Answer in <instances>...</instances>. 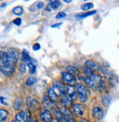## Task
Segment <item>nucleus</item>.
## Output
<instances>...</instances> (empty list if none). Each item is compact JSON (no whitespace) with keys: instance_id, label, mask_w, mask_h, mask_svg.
Returning <instances> with one entry per match:
<instances>
[{"instance_id":"21","label":"nucleus","mask_w":119,"mask_h":122,"mask_svg":"<svg viewBox=\"0 0 119 122\" xmlns=\"http://www.w3.org/2000/svg\"><path fill=\"white\" fill-rule=\"evenodd\" d=\"M66 71H67V72H68V73H70V74H71V75H78L79 73V70L76 68V67H74V66H71V65H69V66H66Z\"/></svg>"},{"instance_id":"16","label":"nucleus","mask_w":119,"mask_h":122,"mask_svg":"<svg viewBox=\"0 0 119 122\" xmlns=\"http://www.w3.org/2000/svg\"><path fill=\"white\" fill-rule=\"evenodd\" d=\"M48 94H49V97L51 99L52 101H57L58 99V95L55 92V91L54 90L53 88H50L49 91H48Z\"/></svg>"},{"instance_id":"7","label":"nucleus","mask_w":119,"mask_h":122,"mask_svg":"<svg viewBox=\"0 0 119 122\" xmlns=\"http://www.w3.org/2000/svg\"><path fill=\"white\" fill-rule=\"evenodd\" d=\"M85 66H87L88 68L91 69V70H100V64L93 60H88L85 63Z\"/></svg>"},{"instance_id":"2","label":"nucleus","mask_w":119,"mask_h":122,"mask_svg":"<svg viewBox=\"0 0 119 122\" xmlns=\"http://www.w3.org/2000/svg\"><path fill=\"white\" fill-rule=\"evenodd\" d=\"M7 54H8L9 60L10 61V62H11L15 66L18 60V58H19V53H18V51L16 49H15V48H10L8 50Z\"/></svg>"},{"instance_id":"35","label":"nucleus","mask_w":119,"mask_h":122,"mask_svg":"<svg viewBox=\"0 0 119 122\" xmlns=\"http://www.w3.org/2000/svg\"><path fill=\"white\" fill-rule=\"evenodd\" d=\"M40 48V46L39 43H35L33 46H32V49L34 51H38Z\"/></svg>"},{"instance_id":"23","label":"nucleus","mask_w":119,"mask_h":122,"mask_svg":"<svg viewBox=\"0 0 119 122\" xmlns=\"http://www.w3.org/2000/svg\"><path fill=\"white\" fill-rule=\"evenodd\" d=\"M8 112L5 109H1L0 110V116H1V121H5L8 117Z\"/></svg>"},{"instance_id":"40","label":"nucleus","mask_w":119,"mask_h":122,"mask_svg":"<svg viewBox=\"0 0 119 122\" xmlns=\"http://www.w3.org/2000/svg\"><path fill=\"white\" fill-rule=\"evenodd\" d=\"M51 122H60V121H59L57 118H53L52 121H51Z\"/></svg>"},{"instance_id":"36","label":"nucleus","mask_w":119,"mask_h":122,"mask_svg":"<svg viewBox=\"0 0 119 122\" xmlns=\"http://www.w3.org/2000/svg\"><path fill=\"white\" fill-rule=\"evenodd\" d=\"M44 2H39V3L38 4V9L43 8V7H44Z\"/></svg>"},{"instance_id":"38","label":"nucleus","mask_w":119,"mask_h":122,"mask_svg":"<svg viewBox=\"0 0 119 122\" xmlns=\"http://www.w3.org/2000/svg\"><path fill=\"white\" fill-rule=\"evenodd\" d=\"M51 7V4L48 5H47V7H46V10L47 11H50V10H51V7Z\"/></svg>"},{"instance_id":"14","label":"nucleus","mask_w":119,"mask_h":122,"mask_svg":"<svg viewBox=\"0 0 119 122\" xmlns=\"http://www.w3.org/2000/svg\"><path fill=\"white\" fill-rule=\"evenodd\" d=\"M91 79L96 83L99 86V85L101 83V82L103 81L102 80V76L99 75V74H95L93 73V75L92 76H91Z\"/></svg>"},{"instance_id":"28","label":"nucleus","mask_w":119,"mask_h":122,"mask_svg":"<svg viewBox=\"0 0 119 122\" xmlns=\"http://www.w3.org/2000/svg\"><path fill=\"white\" fill-rule=\"evenodd\" d=\"M36 81H37L36 77H29V78L27 79V82H26V84H27V86H31L33 85L34 83H35Z\"/></svg>"},{"instance_id":"18","label":"nucleus","mask_w":119,"mask_h":122,"mask_svg":"<svg viewBox=\"0 0 119 122\" xmlns=\"http://www.w3.org/2000/svg\"><path fill=\"white\" fill-rule=\"evenodd\" d=\"M43 105H44V106L46 108L51 107L53 106V102L49 97L45 96L44 97V99H43Z\"/></svg>"},{"instance_id":"12","label":"nucleus","mask_w":119,"mask_h":122,"mask_svg":"<svg viewBox=\"0 0 119 122\" xmlns=\"http://www.w3.org/2000/svg\"><path fill=\"white\" fill-rule=\"evenodd\" d=\"M24 100H23V98L21 97H18L14 103H13V107L16 110H21L24 108Z\"/></svg>"},{"instance_id":"9","label":"nucleus","mask_w":119,"mask_h":122,"mask_svg":"<svg viewBox=\"0 0 119 122\" xmlns=\"http://www.w3.org/2000/svg\"><path fill=\"white\" fill-rule=\"evenodd\" d=\"M83 80L85 82L86 85H87L89 88H92V89H97V88H99V86L96 84L91 79V77H89L87 75H84L83 76Z\"/></svg>"},{"instance_id":"20","label":"nucleus","mask_w":119,"mask_h":122,"mask_svg":"<svg viewBox=\"0 0 119 122\" xmlns=\"http://www.w3.org/2000/svg\"><path fill=\"white\" fill-rule=\"evenodd\" d=\"M21 56H22V60L24 63H26L27 64H29V63H31L32 61H31V58L29 56V55L28 53V52L26 51V50H24L22 51V54H21Z\"/></svg>"},{"instance_id":"27","label":"nucleus","mask_w":119,"mask_h":122,"mask_svg":"<svg viewBox=\"0 0 119 122\" xmlns=\"http://www.w3.org/2000/svg\"><path fill=\"white\" fill-rule=\"evenodd\" d=\"M27 66L29 67V71L31 74H34L36 72V66L32 64V62L27 64Z\"/></svg>"},{"instance_id":"22","label":"nucleus","mask_w":119,"mask_h":122,"mask_svg":"<svg viewBox=\"0 0 119 122\" xmlns=\"http://www.w3.org/2000/svg\"><path fill=\"white\" fill-rule=\"evenodd\" d=\"M96 13V10H93V11H91V12H88V13H84V14H77L75 15V17L77 18H79V19H82V18H85L86 17H88V16H91L93 14H95Z\"/></svg>"},{"instance_id":"19","label":"nucleus","mask_w":119,"mask_h":122,"mask_svg":"<svg viewBox=\"0 0 119 122\" xmlns=\"http://www.w3.org/2000/svg\"><path fill=\"white\" fill-rule=\"evenodd\" d=\"M67 93L71 98L74 99H77V92H76L74 88L72 86H68L67 87Z\"/></svg>"},{"instance_id":"34","label":"nucleus","mask_w":119,"mask_h":122,"mask_svg":"<svg viewBox=\"0 0 119 122\" xmlns=\"http://www.w3.org/2000/svg\"><path fill=\"white\" fill-rule=\"evenodd\" d=\"M21 22H22V20H21V19L20 18H16L14 20H13V24L18 26H19L21 24Z\"/></svg>"},{"instance_id":"30","label":"nucleus","mask_w":119,"mask_h":122,"mask_svg":"<svg viewBox=\"0 0 119 122\" xmlns=\"http://www.w3.org/2000/svg\"><path fill=\"white\" fill-rule=\"evenodd\" d=\"M29 106L31 107V108L33 109V110H35L37 109H38L39 107V104L36 100H32L31 103L29 104Z\"/></svg>"},{"instance_id":"24","label":"nucleus","mask_w":119,"mask_h":122,"mask_svg":"<svg viewBox=\"0 0 119 122\" xmlns=\"http://www.w3.org/2000/svg\"><path fill=\"white\" fill-rule=\"evenodd\" d=\"M13 13L16 15H21L24 13V10L21 7H16L13 10Z\"/></svg>"},{"instance_id":"37","label":"nucleus","mask_w":119,"mask_h":122,"mask_svg":"<svg viewBox=\"0 0 119 122\" xmlns=\"http://www.w3.org/2000/svg\"><path fill=\"white\" fill-rule=\"evenodd\" d=\"M62 24V23H58V24H54V25H52V26H51V27H52V28H57V27H59V26H60Z\"/></svg>"},{"instance_id":"25","label":"nucleus","mask_w":119,"mask_h":122,"mask_svg":"<svg viewBox=\"0 0 119 122\" xmlns=\"http://www.w3.org/2000/svg\"><path fill=\"white\" fill-rule=\"evenodd\" d=\"M52 110H53V112H54V113H55V116L57 117V119L58 120H60V121H64L65 119H64V117H63V116H62V113L60 112V110H55V109H52Z\"/></svg>"},{"instance_id":"29","label":"nucleus","mask_w":119,"mask_h":122,"mask_svg":"<svg viewBox=\"0 0 119 122\" xmlns=\"http://www.w3.org/2000/svg\"><path fill=\"white\" fill-rule=\"evenodd\" d=\"M51 6L54 10H57L61 5V2L60 1H52L51 2Z\"/></svg>"},{"instance_id":"13","label":"nucleus","mask_w":119,"mask_h":122,"mask_svg":"<svg viewBox=\"0 0 119 122\" xmlns=\"http://www.w3.org/2000/svg\"><path fill=\"white\" fill-rule=\"evenodd\" d=\"M111 101H112V97L109 94H104L102 96V104L104 107H109V105L111 104Z\"/></svg>"},{"instance_id":"6","label":"nucleus","mask_w":119,"mask_h":122,"mask_svg":"<svg viewBox=\"0 0 119 122\" xmlns=\"http://www.w3.org/2000/svg\"><path fill=\"white\" fill-rule=\"evenodd\" d=\"M54 87H55L56 89H57V91L60 92V94L62 97L66 95L67 90L66 89V87H65V86L63 85V83H61L60 81H57L54 82Z\"/></svg>"},{"instance_id":"8","label":"nucleus","mask_w":119,"mask_h":122,"mask_svg":"<svg viewBox=\"0 0 119 122\" xmlns=\"http://www.w3.org/2000/svg\"><path fill=\"white\" fill-rule=\"evenodd\" d=\"M93 115L97 120H102L104 116V112L102 107L99 106H96L93 110Z\"/></svg>"},{"instance_id":"10","label":"nucleus","mask_w":119,"mask_h":122,"mask_svg":"<svg viewBox=\"0 0 119 122\" xmlns=\"http://www.w3.org/2000/svg\"><path fill=\"white\" fill-rule=\"evenodd\" d=\"M60 112L62 113L65 120H69V119H73L74 118V116H73L72 113L69 110H68L67 108L61 107H60Z\"/></svg>"},{"instance_id":"31","label":"nucleus","mask_w":119,"mask_h":122,"mask_svg":"<svg viewBox=\"0 0 119 122\" xmlns=\"http://www.w3.org/2000/svg\"><path fill=\"white\" fill-rule=\"evenodd\" d=\"M83 72H85V75H87V76H92L93 75V70H91V69L88 68L87 66H85V67L83 68Z\"/></svg>"},{"instance_id":"4","label":"nucleus","mask_w":119,"mask_h":122,"mask_svg":"<svg viewBox=\"0 0 119 122\" xmlns=\"http://www.w3.org/2000/svg\"><path fill=\"white\" fill-rule=\"evenodd\" d=\"M1 71L5 76L10 77L15 72V66L12 64H1Z\"/></svg>"},{"instance_id":"42","label":"nucleus","mask_w":119,"mask_h":122,"mask_svg":"<svg viewBox=\"0 0 119 122\" xmlns=\"http://www.w3.org/2000/svg\"><path fill=\"white\" fill-rule=\"evenodd\" d=\"M11 122H18V121H17L16 120H13V121H12Z\"/></svg>"},{"instance_id":"33","label":"nucleus","mask_w":119,"mask_h":122,"mask_svg":"<svg viewBox=\"0 0 119 122\" xmlns=\"http://www.w3.org/2000/svg\"><path fill=\"white\" fill-rule=\"evenodd\" d=\"M20 71L23 73H25L26 71H27V69H26V65L24 64V63H21L20 64Z\"/></svg>"},{"instance_id":"3","label":"nucleus","mask_w":119,"mask_h":122,"mask_svg":"<svg viewBox=\"0 0 119 122\" xmlns=\"http://www.w3.org/2000/svg\"><path fill=\"white\" fill-rule=\"evenodd\" d=\"M62 80L63 83H66L68 86H73L76 83L74 76L67 72H63L62 73Z\"/></svg>"},{"instance_id":"32","label":"nucleus","mask_w":119,"mask_h":122,"mask_svg":"<svg viewBox=\"0 0 119 122\" xmlns=\"http://www.w3.org/2000/svg\"><path fill=\"white\" fill-rule=\"evenodd\" d=\"M65 17H66V14L63 12H60L56 15V19H61V18H63Z\"/></svg>"},{"instance_id":"26","label":"nucleus","mask_w":119,"mask_h":122,"mask_svg":"<svg viewBox=\"0 0 119 122\" xmlns=\"http://www.w3.org/2000/svg\"><path fill=\"white\" fill-rule=\"evenodd\" d=\"M93 7V3H91V2H88V3H85L84 5H82L81 6V9L84 11H87V10H91V8Z\"/></svg>"},{"instance_id":"17","label":"nucleus","mask_w":119,"mask_h":122,"mask_svg":"<svg viewBox=\"0 0 119 122\" xmlns=\"http://www.w3.org/2000/svg\"><path fill=\"white\" fill-rule=\"evenodd\" d=\"M16 120L18 122H25L27 121V117H26V113L21 111L18 114L16 115Z\"/></svg>"},{"instance_id":"41","label":"nucleus","mask_w":119,"mask_h":122,"mask_svg":"<svg viewBox=\"0 0 119 122\" xmlns=\"http://www.w3.org/2000/svg\"><path fill=\"white\" fill-rule=\"evenodd\" d=\"M64 2H66V3H70V2H71L72 1H71V0H69V1H66V0H65Z\"/></svg>"},{"instance_id":"15","label":"nucleus","mask_w":119,"mask_h":122,"mask_svg":"<svg viewBox=\"0 0 119 122\" xmlns=\"http://www.w3.org/2000/svg\"><path fill=\"white\" fill-rule=\"evenodd\" d=\"M61 102L63 105H65L66 107H70L72 105V100L70 97H67V96H63L61 99Z\"/></svg>"},{"instance_id":"39","label":"nucleus","mask_w":119,"mask_h":122,"mask_svg":"<svg viewBox=\"0 0 119 122\" xmlns=\"http://www.w3.org/2000/svg\"><path fill=\"white\" fill-rule=\"evenodd\" d=\"M81 122H90V121L85 118H81Z\"/></svg>"},{"instance_id":"1","label":"nucleus","mask_w":119,"mask_h":122,"mask_svg":"<svg viewBox=\"0 0 119 122\" xmlns=\"http://www.w3.org/2000/svg\"><path fill=\"white\" fill-rule=\"evenodd\" d=\"M77 94L79 95V97L80 99V101L82 102H87L88 98L89 96V91L85 86H84L82 83H79L77 84Z\"/></svg>"},{"instance_id":"5","label":"nucleus","mask_w":119,"mask_h":122,"mask_svg":"<svg viewBox=\"0 0 119 122\" xmlns=\"http://www.w3.org/2000/svg\"><path fill=\"white\" fill-rule=\"evenodd\" d=\"M73 110H74V113H75V115L78 116V117H82L85 113V107L83 105H81V104H75L74 105V107H73Z\"/></svg>"},{"instance_id":"11","label":"nucleus","mask_w":119,"mask_h":122,"mask_svg":"<svg viewBox=\"0 0 119 122\" xmlns=\"http://www.w3.org/2000/svg\"><path fill=\"white\" fill-rule=\"evenodd\" d=\"M40 118L44 122H51L53 119L51 113L48 110H45L44 112L40 113Z\"/></svg>"}]
</instances>
